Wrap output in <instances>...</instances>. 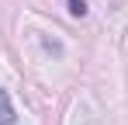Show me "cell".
<instances>
[{
	"label": "cell",
	"mask_w": 128,
	"mask_h": 125,
	"mask_svg": "<svg viewBox=\"0 0 128 125\" xmlns=\"http://www.w3.org/2000/svg\"><path fill=\"white\" fill-rule=\"evenodd\" d=\"M86 11H90L86 0H69V14H73V18H86Z\"/></svg>",
	"instance_id": "7a4b0ae2"
},
{
	"label": "cell",
	"mask_w": 128,
	"mask_h": 125,
	"mask_svg": "<svg viewBox=\"0 0 128 125\" xmlns=\"http://www.w3.org/2000/svg\"><path fill=\"white\" fill-rule=\"evenodd\" d=\"M18 115H14V104L7 97V90H0V125H14Z\"/></svg>",
	"instance_id": "6da1fadb"
}]
</instances>
